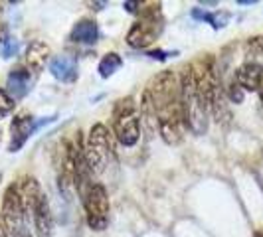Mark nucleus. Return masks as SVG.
Wrapping results in <instances>:
<instances>
[{
	"label": "nucleus",
	"instance_id": "obj_1",
	"mask_svg": "<svg viewBox=\"0 0 263 237\" xmlns=\"http://www.w3.org/2000/svg\"><path fill=\"white\" fill-rule=\"evenodd\" d=\"M145 95L155 107L158 132L166 145H178L184 132V118L180 105V83L174 71L164 69L151 79Z\"/></svg>",
	"mask_w": 263,
	"mask_h": 237
},
{
	"label": "nucleus",
	"instance_id": "obj_2",
	"mask_svg": "<svg viewBox=\"0 0 263 237\" xmlns=\"http://www.w3.org/2000/svg\"><path fill=\"white\" fill-rule=\"evenodd\" d=\"M192 71H194L198 89L206 101L208 113H212L218 123H228L230 111L226 107V97L222 91V85H220V73L216 67V60L208 53L192 64Z\"/></svg>",
	"mask_w": 263,
	"mask_h": 237
},
{
	"label": "nucleus",
	"instance_id": "obj_3",
	"mask_svg": "<svg viewBox=\"0 0 263 237\" xmlns=\"http://www.w3.org/2000/svg\"><path fill=\"white\" fill-rule=\"evenodd\" d=\"M178 83H180V105H182L184 127L194 134H204L208 131V107L196 85L192 64L184 66Z\"/></svg>",
	"mask_w": 263,
	"mask_h": 237
},
{
	"label": "nucleus",
	"instance_id": "obj_4",
	"mask_svg": "<svg viewBox=\"0 0 263 237\" xmlns=\"http://www.w3.org/2000/svg\"><path fill=\"white\" fill-rule=\"evenodd\" d=\"M18 190H20V196H22L26 218L32 220L36 233L40 237H52V210H50L48 196L44 194L40 182L36 178H24L18 186Z\"/></svg>",
	"mask_w": 263,
	"mask_h": 237
},
{
	"label": "nucleus",
	"instance_id": "obj_5",
	"mask_svg": "<svg viewBox=\"0 0 263 237\" xmlns=\"http://www.w3.org/2000/svg\"><path fill=\"white\" fill-rule=\"evenodd\" d=\"M139 20L127 34V44L135 50H145L155 44L164 28V18L160 10V2H139Z\"/></svg>",
	"mask_w": 263,
	"mask_h": 237
},
{
	"label": "nucleus",
	"instance_id": "obj_6",
	"mask_svg": "<svg viewBox=\"0 0 263 237\" xmlns=\"http://www.w3.org/2000/svg\"><path fill=\"white\" fill-rule=\"evenodd\" d=\"M85 152V160L91 174H101L109 166V162H115L117 154H115V146L111 141V132L107 131L105 125H93L87 141L83 146Z\"/></svg>",
	"mask_w": 263,
	"mask_h": 237
},
{
	"label": "nucleus",
	"instance_id": "obj_7",
	"mask_svg": "<svg viewBox=\"0 0 263 237\" xmlns=\"http://www.w3.org/2000/svg\"><path fill=\"white\" fill-rule=\"evenodd\" d=\"M113 132L123 146H135L141 139V117L133 97L119 99L113 107Z\"/></svg>",
	"mask_w": 263,
	"mask_h": 237
},
{
	"label": "nucleus",
	"instance_id": "obj_8",
	"mask_svg": "<svg viewBox=\"0 0 263 237\" xmlns=\"http://www.w3.org/2000/svg\"><path fill=\"white\" fill-rule=\"evenodd\" d=\"M2 220L12 237H26L30 231L26 229V211L22 204V196L18 184H10L2 198Z\"/></svg>",
	"mask_w": 263,
	"mask_h": 237
},
{
	"label": "nucleus",
	"instance_id": "obj_9",
	"mask_svg": "<svg viewBox=\"0 0 263 237\" xmlns=\"http://www.w3.org/2000/svg\"><path fill=\"white\" fill-rule=\"evenodd\" d=\"M81 202L87 215V225L95 231H103L109 224V196H107L105 186L93 182L87 194L81 198Z\"/></svg>",
	"mask_w": 263,
	"mask_h": 237
},
{
	"label": "nucleus",
	"instance_id": "obj_10",
	"mask_svg": "<svg viewBox=\"0 0 263 237\" xmlns=\"http://www.w3.org/2000/svg\"><path fill=\"white\" fill-rule=\"evenodd\" d=\"M58 186L69 200L76 190V141H64L58 150Z\"/></svg>",
	"mask_w": 263,
	"mask_h": 237
},
{
	"label": "nucleus",
	"instance_id": "obj_11",
	"mask_svg": "<svg viewBox=\"0 0 263 237\" xmlns=\"http://www.w3.org/2000/svg\"><path fill=\"white\" fill-rule=\"evenodd\" d=\"M40 125L34 123V117L28 113H20L12 118L10 123V143H8V152H18L22 146L28 143L32 132L38 129Z\"/></svg>",
	"mask_w": 263,
	"mask_h": 237
},
{
	"label": "nucleus",
	"instance_id": "obj_12",
	"mask_svg": "<svg viewBox=\"0 0 263 237\" xmlns=\"http://www.w3.org/2000/svg\"><path fill=\"white\" fill-rule=\"evenodd\" d=\"M32 83H34V75L32 71L24 66H18L10 69L8 77H6V91L12 97L14 101L18 99H24L28 95V91L32 89Z\"/></svg>",
	"mask_w": 263,
	"mask_h": 237
},
{
	"label": "nucleus",
	"instance_id": "obj_13",
	"mask_svg": "<svg viewBox=\"0 0 263 237\" xmlns=\"http://www.w3.org/2000/svg\"><path fill=\"white\" fill-rule=\"evenodd\" d=\"M234 81L243 91H259L263 85V66L257 62H246L236 69Z\"/></svg>",
	"mask_w": 263,
	"mask_h": 237
},
{
	"label": "nucleus",
	"instance_id": "obj_14",
	"mask_svg": "<svg viewBox=\"0 0 263 237\" xmlns=\"http://www.w3.org/2000/svg\"><path fill=\"white\" fill-rule=\"evenodd\" d=\"M50 71L58 81L62 83H73L78 81V62L71 55H58L50 62Z\"/></svg>",
	"mask_w": 263,
	"mask_h": 237
},
{
	"label": "nucleus",
	"instance_id": "obj_15",
	"mask_svg": "<svg viewBox=\"0 0 263 237\" xmlns=\"http://www.w3.org/2000/svg\"><path fill=\"white\" fill-rule=\"evenodd\" d=\"M48 57H50V46L44 44L42 40H36L26 50V67L34 75H38L40 71H44Z\"/></svg>",
	"mask_w": 263,
	"mask_h": 237
},
{
	"label": "nucleus",
	"instance_id": "obj_16",
	"mask_svg": "<svg viewBox=\"0 0 263 237\" xmlns=\"http://www.w3.org/2000/svg\"><path fill=\"white\" fill-rule=\"evenodd\" d=\"M69 38L78 44H85V46H91L97 42L99 38V28H97V22L93 20H79L78 24L71 30V36Z\"/></svg>",
	"mask_w": 263,
	"mask_h": 237
},
{
	"label": "nucleus",
	"instance_id": "obj_17",
	"mask_svg": "<svg viewBox=\"0 0 263 237\" xmlns=\"http://www.w3.org/2000/svg\"><path fill=\"white\" fill-rule=\"evenodd\" d=\"M192 18L194 20H204V22H208L212 24L214 30H222L224 26H228V22H230V14L228 12H202L200 8H194L192 10Z\"/></svg>",
	"mask_w": 263,
	"mask_h": 237
},
{
	"label": "nucleus",
	"instance_id": "obj_18",
	"mask_svg": "<svg viewBox=\"0 0 263 237\" xmlns=\"http://www.w3.org/2000/svg\"><path fill=\"white\" fill-rule=\"evenodd\" d=\"M121 66H123V60H121V55L115 52L107 53V55H103V60L99 62V75L103 79L111 77L115 71H119L121 69Z\"/></svg>",
	"mask_w": 263,
	"mask_h": 237
},
{
	"label": "nucleus",
	"instance_id": "obj_19",
	"mask_svg": "<svg viewBox=\"0 0 263 237\" xmlns=\"http://www.w3.org/2000/svg\"><path fill=\"white\" fill-rule=\"evenodd\" d=\"M14 99L8 95V91L6 89H0V118L8 117L10 113L14 111Z\"/></svg>",
	"mask_w": 263,
	"mask_h": 237
},
{
	"label": "nucleus",
	"instance_id": "obj_20",
	"mask_svg": "<svg viewBox=\"0 0 263 237\" xmlns=\"http://www.w3.org/2000/svg\"><path fill=\"white\" fill-rule=\"evenodd\" d=\"M226 95H228V99H230L232 103H241V101H243V89L237 85L236 81H232V83L228 85Z\"/></svg>",
	"mask_w": 263,
	"mask_h": 237
},
{
	"label": "nucleus",
	"instance_id": "obj_21",
	"mask_svg": "<svg viewBox=\"0 0 263 237\" xmlns=\"http://www.w3.org/2000/svg\"><path fill=\"white\" fill-rule=\"evenodd\" d=\"M246 53L250 57H257V55H263V38H251L246 46Z\"/></svg>",
	"mask_w": 263,
	"mask_h": 237
},
{
	"label": "nucleus",
	"instance_id": "obj_22",
	"mask_svg": "<svg viewBox=\"0 0 263 237\" xmlns=\"http://www.w3.org/2000/svg\"><path fill=\"white\" fill-rule=\"evenodd\" d=\"M16 53H18V42L8 36V38L2 42V55L4 57H12Z\"/></svg>",
	"mask_w": 263,
	"mask_h": 237
},
{
	"label": "nucleus",
	"instance_id": "obj_23",
	"mask_svg": "<svg viewBox=\"0 0 263 237\" xmlns=\"http://www.w3.org/2000/svg\"><path fill=\"white\" fill-rule=\"evenodd\" d=\"M148 55H151L153 60H160V62H162V60H166V55H168V53L162 52V50H157V52H148Z\"/></svg>",
	"mask_w": 263,
	"mask_h": 237
},
{
	"label": "nucleus",
	"instance_id": "obj_24",
	"mask_svg": "<svg viewBox=\"0 0 263 237\" xmlns=\"http://www.w3.org/2000/svg\"><path fill=\"white\" fill-rule=\"evenodd\" d=\"M8 229H6V225H4V220H2V213H0V237H8Z\"/></svg>",
	"mask_w": 263,
	"mask_h": 237
},
{
	"label": "nucleus",
	"instance_id": "obj_25",
	"mask_svg": "<svg viewBox=\"0 0 263 237\" xmlns=\"http://www.w3.org/2000/svg\"><path fill=\"white\" fill-rule=\"evenodd\" d=\"M259 97H261V101H263V85L259 87Z\"/></svg>",
	"mask_w": 263,
	"mask_h": 237
},
{
	"label": "nucleus",
	"instance_id": "obj_26",
	"mask_svg": "<svg viewBox=\"0 0 263 237\" xmlns=\"http://www.w3.org/2000/svg\"><path fill=\"white\" fill-rule=\"evenodd\" d=\"M0 12H2V4H0Z\"/></svg>",
	"mask_w": 263,
	"mask_h": 237
},
{
	"label": "nucleus",
	"instance_id": "obj_27",
	"mask_svg": "<svg viewBox=\"0 0 263 237\" xmlns=\"http://www.w3.org/2000/svg\"><path fill=\"white\" fill-rule=\"evenodd\" d=\"M26 237H32V235H30V233H28V235H26Z\"/></svg>",
	"mask_w": 263,
	"mask_h": 237
},
{
	"label": "nucleus",
	"instance_id": "obj_28",
	"mask_svg": "<svg viewBox=\"0 0 263 237\" xmlns=\"http://www.w3.org/2000/svg\"><path fill=\"white\" fill-rule=\"evenodd\" d=\"M0 134H2V132H0Z\"/></svg>",
	"mask_w": 263,
	"mask_h": 237
}]
</instances>
